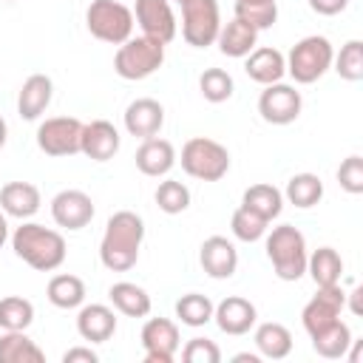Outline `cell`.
I'll return each mask as SVG.
<instances>
[{
	"instance_id": "cell-1",
	"label": "cell",
	"mask_w": 363,
	"mask_h": 363,
	"mask_svg": "<svg viewBox=\"0 0 363 363\" xmlns=\"http://www.w3.org/2000/svg\"><path fill=\"white\" fill-rule=\"evenodd\" d=\"M145 241V221L130 213L119 210L108 218L102 241H99V261L111 272H128L139 261V250Z\"/></svg>"
},
{
	"instance_id": "cell-2",
	"label": "cell",
	"mask_w": 363,
	"mask_h": 363,
	"mask_svg": "<svg viewBox=\"0 0 363 363\" xmlns=\"http://www.w3.org/2000/svg\"><path fill=\"white\" fill-rule=\"evenodd\" d=\"M11 250L37 272H54L65 261V238L37 221H23L11 233Z\"/></svg>"
},
{
	"instance_id": "cell-3",
	"label": "cell",
	"mask_w": 363,
	"mask_h": 363,
	"mask_svg": "<svg viewBox=\"0 0 363 363\" xmlns=\"http://www.w3.org/2000/svg\"><path fill=\"white\" fill-rule=\"evenodd\" d=\"M267 258L281 281H298L306 272V238L292 224H278L267 235Z\"/></svg>"
},
{
	"instance_id": "cell-4",
	"label": "cell",
	"mask_w": 363,
	"mask_h": 363,
	"mask_svg": "<svg viewBox=\"0 0 363 363\" xmlns=\"http://www.w3.org/2000/svg\"><path fill=\"white\" fill-rule=\"evenodd\" d=\"M332 57H335L332 43L326 37H320V34H309V37L298 40L289 48V54H286V74L298 85H312V82H318L332 68Z\"/></svg>"
},
{
	"instance_id": "cell-5",
	"label": "cell",
	"mask_w": 363,
	"mask_h": 363,
	"mask_svg": "<svg viewBox=\"0 0 363 363\" xmlns=\"http://www.w3.org/2000/svg\"><path fill=\"white\" fill-rule=\"evenodd\" d=\"M164 62V43L153 37H128L113 54V71L122 79H147Z\"/></svg>"
},
{
	"instance_id": "cell-6",
	"label": "cell",
	"mask_w": 363,
	"mask_h": 363,
	"mask_svg": "<svg viewBox=\"0 0 363 363\" xmlns=\"http://www.w3.org/2000/svg\"><path fill=\"white\" fill-rule=\"evenodd\" d=\"M182 170L199 182H218L230 170V150L207 136H193L182 147Z\"/></svg>"
},
{
	"instance_id": "cell-7",
	"label": "cell",
	"mask_w": 363,
	"mask_h": 363,
	"mask_svg": "<svg viewBox=\"0 0 363 363\" xmlns=\"http://www.w3.org/2000/svg\"><path fill=\"white\" fill-rule=\"evenodd\" d=\"M85 26L91 37L122 45L128 37H133V11L119 0H91L85 11Z\"/></svg>"
},
{
	"instance_id": "cell-8",
	"label": "cell",
	"mask_w": 363,
	"mask_h": 363,
	"mask_svg": "<svg viewBox=\"0 0 363 363\" xmlns=\"http://www.w3.org/2000/svg\"><path fill=\"white\" fill-rule=\"evenodd\" d=\"M221 31L218 0H190L182 6V37L193 48H207Z\"/></svg>"
},
{
	"instance_id": "cell-9",
	"label": "cell",
	"mask_w": 363,
	"mask_h": 363,
	"mask_svg": "<svg viewBox=\"0 0 363 363\" xmlns=\"http://www.w3.org/2000/svg\"><path fill=\"white\" fill-rule=\"evenodd\" d=\"M82 122L77 116H51L37 128V147L45 156H74L79 153Z\"/></svg>"
},
{
	"instance_id": "cell-10",
	"label": "cell",
	"mask_w": 363,
	"mask_h": 363,
	"mask_svg": "<svg viewBox=\"0 0 363 363\" xmlns=\"http://www.w3.org/2000/svg\"><path fill=\"white\" fill-rule=\"evenodd\" d=\"M343 309H346V292L340 289V284L318 286V292L309 298V303L301 312V323H303L306 335L312 337V335L323 332L326 326H332Z\"/></svg>"
},
{
	"instance_id": "cell-11",
	"label": "cell",
	"mask_w": 363,
	"mask_h": 363,
	"mask_svg": "<svg viewBox=\"0 0 363 363\" xmlns=\"http://www.w3.org/2000/svg\"><path fill=\"white\" fill-rule=\"evenodd\" d=\"M301 108H303L301 91H295V85H286V82L264 85V91L258 96V113L269 125H289V122H295L301 116Z\"/></svg>"
},
{
	"instance_id": "cell-12",
	"label": "cell",
	"mask_w": 363,
	"mask_h": 363,
	"mask_svg": "<svg viewBox=\"0 0 363 363\" xmlns=\"http://www.w3.org/2000/svg\"><path fill=\"white\" fill-rule=\"evenodd\" d=\"M139 340L145 349V363H173L182 337L170 318H147Z\"/></svg>"
},
{
	"instance_id": "cell-13",
	"label": "cell",
	"mask_w": 363,
	"mask_h": 363,
	"mask_svg": "<svg viewBox=\"0 0 363 363\" xmlns=\"http://www.w3.org/2000/svg\"><path fill=\"white\" fill-rule=\"evenodd\" d=\"M94 201L85 190H60L51 199V218L62 230H82L94 218Z\"/></svg>"
},
{
	"instance_id": "cell-14",
	"label": "cell",
	"mask_w": 363,
	"mask_h": 363,
	"mask_svg": "<svg viewBox=\"0 0 363 363\" xmlns=\"http://www.w3.org/2000/svg\"><path fill=\"white\" fill-rule=\"evenodd\" d=\"M133 20L139 23L145 37H153L164 45L176 37V14L170 9V0H136Z\"/></svg>"
},
{
	"instance_id": "cell-15",
	"label": "cell",
	"mask_w": 363,
	"mask_h": 363,
	"mask_svg": "<svg viewBox=\"0 0 363 363\" xmlns=\"http://www.w3.org/2000/svg\"><path fill=\"white\" fill-rule=\"evenodd\" d=\"M213 320H216V326H218L224 335L238 337V335H247V332L255 326L258 309H255L252 301H247V298H241V295H227L221 303H216Z\"/></svg>"
},
{
	"instance_id": "cell-16",
	"label": "cell",
	"mask_w": 363,
	"mask_h": 363,
	"mask_svg": "<svg viewBox=\"0 0 363 363\" xmlns=\"http://www.w3.org/2000/svg\"><path fill=\"white\" fill-rule=\"evenodd\" d=\"M199 264L210 278L224 281L238 269V250L224 235H210L199 250Z\"/></svg>"
},
{
	"instance_id": "cell-17",
	"label": "cell",
	"mask_w": 363,
	"mask_h": 363,
	"mask_svg": "<svg viewBox=\"0 0 363 363\" xmlns=\"http://www.w3.org/2000/svg\"><path fill=\"white\" fill-rule=\"evenodd\" d=\"M119 150V130L108 119H94L82 125L79 136V153H85L91 162H108Z\"/></svg>"
},
{
	"instance_id": "cell-18",
	"label": "cell",
	"mask_w": 363,
	"mask_h": 363,
	"mask_svg": "<svg viewBox=\"0 0 363 363\" xmlns=\"http://www.w3.org/2000/svg\"><path fill=\"white\" fill-rule=\"evenodd\" d=\"M164 125V108L162 102L150 99V96H142V99H133L128 108H125V130L136 139H150L162 130Z\"/></svg>"
},
{
	"instance_id": "cell-19",
	"label": "cell",
	"mask_w": 363,
	"mask_h": 363,
	"mask_svg": "<svg viewBox=\"0 0 363 363\" xmlns=\"http://www.w3.org/2000/svg\"><path fill=\"white\" fill-rule=\"evenodd\" d=\"M77 332L82 340L91 343H105L116 332V315L105 303H85L77 312Z\"/></svg>"
},
{
	"instance_id": "cell-20",
	"label": "cell",
	"mask_w": 363,
	"mask_h": 363,
	"mask_svg": "<svg viewBox=\"0 0 363 363\" xmlns=\"http://www.w3.org/2000/svg\"><path fill=\"white\" fill-rule=\"evenodd\" d=\"M51 96H54V82L51 77L45 74H31L23 85H20V94H17V113L28 122L40 119L45 113V108L51 105Z\"/></svg>"
},
{
	"instance_id": "cell-21",
	"label": "cell",
	"mask_w": 363,
	"mask_h": 363,
	"mask_svg": "<svg viewBox=\"0 0 363 363\" xmlns=\"http://www.w3.org/2000/svg\"><path fill=\"white\" fill-rule=\"evenodd\" d=\"M43 204V196L37 190V184L31 182H9L0 187V210L11 218H31Z\"/></svg>"
},
{
	"instance_id": "cell-22",
	"label": "cell",
	"mask_w": 363,
	"mask_h": 363,
	"mask_svg": "<svg viewBox=\"0 0 363 363\" xmlns=\"http://www.w3.org/2000/svg\"><path fill=\"white\" fill-rule=\"evenodd\" d=\"M244 71L252 82L258 85H272V82H281L284 74H286V57L278 51V48H269V45H261V48H252L247 57H244Z\"/></svg>"
},
{
	"instance_id": "cell-23",
	"label": "cell",
	"mask_w": 363,
	"mask_h": 363,
	"mask_svg": "<svg viewBox=\"0 0 363 363\" xmlns=\"http://www.w3.org/2000/svg\"><path fill=\"white\" fill-rule=\"evenodd\" d=\"M176 164V150L167 139H159V136H150L139 145L136 150V167L145 173V176H167Z\"/></svg>"
},
{
	"instance_id": "cell-24",
	"label": "cell",
	"mask_w": 363,
	"mask_h": 363,
	"mask_svg": "<svg viewBox=\"0 0 363 363\" xmlns=\"http://www.w3.org/2000/svg\"><path fill=\"white\" fill-rule=\"evenodd\" d=\"M216 45L224 57H233V60H244L255 45H258V31L252 26H247L244 20L233 17L230 23L221 26L218 37H216Z\"/></svg>"
},
{
	"instance_id": "cell-25",
	"label": "cell",
	"mask_w": 363,
	"mask_h": 363,
	"mask_svg": "<svg viewBox=\"0 0 363 363\" xmlns=\"http://www.w3.org/2000/svg\"><path fill=\"white\" fill-rule=\"evenodd\" d=\"M252 340H255L258 354L269 357V360H284L292 352V332L284 323H275V320L258 323Z\"/></svg>"
},
{
	"instance_id": "cell-26",
	"label": "cell",
	"mask_w": 363,
	"mask_h": 363,
	"mask_svg": "<svg viewBox=\"0 0 363 363\" xmlns=\"http://www.w3.org/2000/svg\"><path fill=\"white\" fill-rule=\"evenodd\" d=\"M45 352L26 335V329L0 335V363H43Z\"/></svg>"
},
{
	"instance_id": "cell-27",
	"label": "cell",
	"mask_w": 363,
	"mask_h": 363,
	"mask_svg": "<svg viewBox=\"0 0 363 363\" xmlns=\"http://www.w3.org/2000/svg\"><path fill=\"white\" fill-rule=\"evenodd\" d=\"M306 272L315 281V286H332L340 284L343 275V258L335 247H318L312 255H306Z\"/></svg>"
},
{
	"instance_id": "cell-28",
	"label": "cell",
	"mask_w": 363,
	"mask_h": 363,
	"mask_svg": "<svg viewBox=\"0 0 363 363\" xmlns=\"http://www.w3.org/2000/svg\"><path fill=\"white\" fill-rule=\"evenodd\" d=\"M108 298H111L113 309H119L128 318H145V315H150V295L139 284L119 281V284H113L108 289Z\"/></svg>"
},
{
	"instance_id": "cell-29",
	"label": "cell",
	"mask_w": 363,
	"mask_h": 363,
	"mask_svg": "<svg viewBox=\"0 0 363 363\" xmlns=\"http://www.w3.org/2000/svg\"><path fill=\"white\" fill-rule=\"evenodd\" d=\"M45 298L57 309H77V306L85 303V284H82V278H77L71 272H60L48 281Z\"/></svg>"
},
{
	"instance_id": "cell-30",
	"label": "cell",
	"mask_w": 363,
	"mask_h": 363,
	"mask_svg": "<svg viewBox=\"0 0 363 363\" xmlns=\"http://www.w3.org/2000/svg\"><path fill=\"white\" fill-rule=\"evenodd\" d=\"M241 204L250 207L252 213H258L261 218L272 221V218H278L281 210H284V193H281L275 184H264V182H261V184H252V187L244 190Z\"/></svg>"
},
{
	"instance_id": "cell-31",
	"label": "cell",
	"mask_w": 363,
	"mask_h": 363,
	"mask_svg": "<svg viewBox=\"0 0 363 363\" xmlns=\"http://www.w3.org/2000/svg\"><path fill=\"white\" fill-rule=\"evenodd\" d=\"M352 340H354V337H352V329L337 318L332 326H326L323 332L312 335V349H315L320 357H326V360H337V357H346Z\"/></svg>"
},
{
	"instance_id": "cell-32",
	"label": "cell",
	"mask_w": 363,
	"mask_h": 363,
	"mask_svg": "<svg viewBox=\"0 0 363 363\" xmlns=\"http://www.w3.org/2000/svg\"><path fill=\"white\" fill-rule=\"evenodd\" d=\"M284 199L301 210H309L315 207L320 199H323V182L320 176L315 173H295L289 182H286V190H284Z\"/></svg>"
},
{
	"instance_id": "cell-33",
	"label": "cell",
	"mask_w": 363,
	"mask_h": 363,
	"mask_svg": "<svg viewBox=\"0 0 363 363\" xmlns=\"http://www.w3.org/2000/svg\"><path fill=\"white\" fill-rule=\"evenodd\" d=\"M213 309H216V303L201 292H187V295H182L176 301V318L190 329H199V326L210 323L213 320Z\"/></svg>"
},
{
	"instance_id": "cell-34",
	"label": "cell",
	"mask_w": 363,
	"mask_h": 363,
	"mask_svg": "<svg viewBox=\"0 0 363 363\" xmlns=\"http://www.w3.org/2000/svg\"><path fill=\"white\" fill-rule=\"evenodd\" d=\"M235 17L252 26L255 31L272 28L278 20V3L275 0H235Z\"/></svg>"
},
{
	"instance_id": "cell-35",
	"label": "cell",
	"mask_w": 363,
	"mask_h": 363,
	"mask_svg": "<svg viewBox=\"0 0 363 363\" xmlns=\"http://www.w3.org/2000/svg\"><path fill=\"white\" fill-rule=\"evenodd\" d=\"M34 320V303L20 295L0 298V329L14 332V329H28Z\"/></svg>"
},
{
	"instance_id": "cell-36",
	"label": "cell",
	"mask_w": 363,
	"mask_h": 363,
	"mask_svg": "<svg viewBox=\"0 0 363 363\" xmlns=\"http://www.w3.org/2000/svg\"><path fill=\"white\" fill-rule=\"evenodd\" d=\"M332 65L337 71L340 79L346 82H360L363 79V43L360 40H349L340 45V54L332 57Z\"/></svg>"
},
{
	"instance_id": "cell-37",
	"label": "cell",
	"mask_w": 363,
	"mask_h": 363,
	"mask_svg": "<svg viewBox=\"0 0 363 363\" xmlns=\"http://www.w3.org/2000/svg\"><path fill=\"white\" fill-rule=\"evenodd\" d=\"M199 91H201V96L207 102L218 105V102H227L233 96L235 82L224 68H204L201 77H199Z\"/></svg>"
},
{
	"instance_id": "cell-38",
	"label": "cell",
	"mask_w": 363,
	"mask_h": 363,
	"mask_svg": "<svg viewBox=\"0 0 363 363\" xmlns=\"http://www.w3.org/2000/svg\"><path fill=\"white\" fill-rule=\"evenodd\" d=\"M153 199H156L159 210L167 213V216L184 213V210L190 207V190H187V184H182V182H176V179H164V182H159Z\"/></svg>"
},
{
	"instance_id": "cell-39",
	"label": "cell",
	"mask_w": 363,
	"mask_h": 363,
	"mask_svg": "<svg viewBox=\"0 0 363 363\" xmlns=\"http://www.w3.org/2000/svg\"><path fill=\"white\" fill-rule=\"evenodd\" d=\"M267 218H261L258 213H252L250 207H238L235 213H233V218H230V230H233V235L238 238V241H247V244H252V241H258V238H264L267 235Z\"/></svg>"
},
{
	"instance_id": "cell-40",
	"label": "cell",
	"mask_w": 363,
	"mask_h": 363,
	"mask_svg": "<svg viewBox=\"0 0 363 363\" xmlns=\"http://www.w3.org/2000/svg\"><path fill=\"white\" fill-rule=\"evenodd\" d=\"M337 184L346 193H352V196H360L363 193V156L352 153V156H346L340 162V167H337Z\"/></svg>"
},
{
	"instance_id": "cell-41",
	"label": "cell",
	"mask_w": 363,
	"mask_h": 363,
	"mask_svg": "<svg viewBox=\"0 0 363 363\" xmlns=\"http://www.w3.org/2000/svg\"><path fill=\"white\" fill-rule=\"evenodd\" d=\"M182 360L184 363H218L221 349L207 337H190L182 349Z\"/></svg>"
},
{
	"instance_id": "cell-42",
	"label": "cell",
	"mask_w": 363,
	"mask_h": 363,
	"mask_svg": "<svg viewBox=\"0 0 363 363\" xmlns=\"http://www.w3.org/2000/svg\"><path fill=\"white\" fill-rule=\"evenodd\" d=\"M346 6H349V0H309V9L320 17H335V14L346 11Z\"/></svg>"
},
{
	"instance_id": "cell-43",
	"label": "cell",
	"mask_w": 363,
	"mask_h": 363,
	"mask_svg": "<svg viewBox=\"0 0 363 363\" xmlns=\"http://www.w3.org/2000/svg\"><path fill=\"white\" fill-rule=\"evenodd\" d=\"M99 354L91 349V346H74L62 354V363H96Z\"/></svg>"
},
{
	"instance_id": "cell-44",
	"label": "cell",
	"mask_w": 363,
	"mask_h": 363,
	"mask_svg": "<svg viewBox=\"0 0 363 363\" xmlns=\"http://www.w3.org/2000/svg\"><path fill=\"white\" fill-rule=\"evenodd\" d=\"M360 295H363V289H360V286H357L352 295H346V298H352V312H354V315H360V312H363V309H360Z\"/></svg>"
},
{
	"instance_id": "cell-45",
	"label": "cell",
	"mask_w": 363,
	"mask_h": 363,
	"mask_svg": "<svg viewBox=\"0 0 363 363\" xmlns=\"http://www.w3.org/2000/svg\"><path fill=\"white\" fill-rule=\"evenodd\" d=\"M9 241V221H6V213L0 210V247Z\"/></svg>"
},
{
	"instance_id": "cell-46",
	"label": "cell",
	"mask_w": 363,
	"mask_h": 363,
	"mask_svg": "<svg viewBox=\"0 0 363 363\" xmlns=\"http://www.w3.org/2000/svg\"><path fill=\"white\" fill-rule=\"evenodd\" d=\"M233 360H235V363H258V360H261V354H250V352H241V354H235Z\"/></svg>"
},
{
	"instance_id": "cell-47",
	"label": "cell",
	"mask_w": 363,
	"mask_h": 363,
	"mask_svg": "<svg viewBox=\"0 0 363 363\" xmlns=\"http://www.w3.org/2000/svg\"><path fill=\"white\" fill-rule=\"evenodd\" d=\"M6 139H9V125H6V119L0 116V147L6 145Z\"/></svg>"
},
{
	"instance_id": "cell-48",
	"label": "cell",
	"mask_w": 363,
	"mask_h": 363,
	"mask_svg": "<svg viewBox=\"0 0 363 363\" xmlns=\"http://www.w3.org/2000/svg\"><path fill=\"white\" fill-rule=\"evenodd\" d=\"M173 3H179V6H184V3H190V0H173Z\"/></svg>"
}]
</instances>
